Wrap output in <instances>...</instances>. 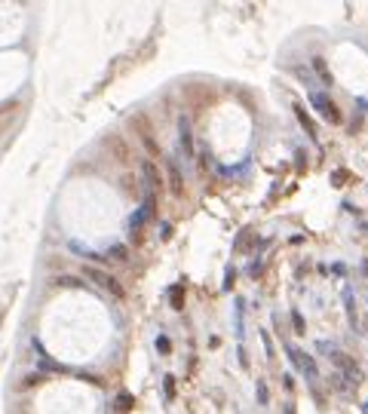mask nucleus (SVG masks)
<instances>
[{"label": "nucleus", "mask_w": 368, "mask_h": 414, "mask_svg": "<svg viewBox=\"0 0 368 414\" xmlns=\"http://www.w3.org/2000/svg\"><path fill=\"white\" fill-rule=\"evenodd\" d=\"M313 107L319 110V114H322L328 123H341V110L335 107V101H331L325 92H316V95H313Z\"/></svg>", "instance_id": "1"}, {"label": "nucleus", "mask_w": 368, "mask_h": 414, "mask_svg": "<svg viewBox=\"0 0 368 414\" xmlns=\"http://www.w3.org/2000/svg\"><path fill=\"white\" fill-rule=\"evenodd\" d=\"M138 135H141V141H144V147H147V154H151V157H157V154H160V147L154 144V135H151V129L144 126V120H141V117H138Z\"/></svg>", "instance_id": "2"}, {"label": "nucleus", "mask_w": 368, "mask_h": 414, "mask_svg": "<svg viewBox=\"0 0 368 414\" xmlns=\"http://www.w3.org/2000/svg\"><path fill=\"white\" fill-rule=\"evenodd\" d=\"M86 273H89V276H92V279H95V282H101V285H104V288H107V291H114V294H117V298H123V288H120V285H117V282H114V279H110V276H104V273H101V270H86Z\"/></svg>", "instance_id": "3"}, {"label": "nucleus", "mask_w": 368, "mask_h": 414, "mask_svg": "<svg viewBox=\"0 0 368 414\" xmlns=\"http://www.w3.org/2000/svg\"><path fill=\"white\" fill-rule=\"evenodd\" d=\"M169 181H172V197H181L184 194V181H181L178 163H169Z\"/></svg>", "instance_id": "4"}, {"label": "nucleus", "mask_w": 368, "mask_h": 414, "mask_svg": "<svg viewBox=\"0 0 368 414\" xmlns=\"http://www.w3.org/2000/svg\"><path fill=\"white\" fill-rule=\"evenodd\" d=\"M294 117H298V120H301V126H304V132H307V135H310V138L316 141V123H313V120H310V117L304 114V107H301V104H294Z\"/></svg>", "instance_id": "5"}, {"label": "nucleus", "mask_w": 368, "mask_h": 414, "mask_svg": "<svg viewBox=\"0 0 368 414\" xmlns=\"http://www.w3.org/2000/svg\"><path fill=\"white\" fill-rule=\"evenodd\" d=\"M178 126H181L178 132H181V144H184V154L191 157V154H194V138H191V123H188V120H181Z\"/></svg>", "instance_id": "6"}, {"label": "nucleus", "mask_w": 368, "mask_h": 414, "mask_svg": "<svg viewBox=\"0 0 368 414\" xmlns=\"http://www.w3.org/2000/svg\"><path fill=\"white\" fill-rule=\"evenodd\" d=\"M313 68L319 71V80H322L325 86H331V74H328V68H325V62H322V58H313Z\"/></svg>", "instance_id": "7"}, {"label": "nucleus", "mask_w": 368, "mask_h": 414, "mask_svg": "<svg viewBox=\"0 0 368 414\" xmlns=\"http://www.w3.org/2000/svg\"><path fill=\"white\" fill-rule=\"evenodd\" d=\"M144 175H147V184H151V191H157V187H160V175L154 172L151 163H144Z\"/></svg>", "instance_id": "8"}, {"label": "nucleus", "mask_w": 368, "mask_h": 414, "mask_svg": "<svg viewBox=\"0 0 368 414\" xmlns=\"http://www.w3.org/2000/svg\"><path fill=\"white\" fill-rule=\"evenodd\" d=\"M347 175H350L347 169H338V172H335V178H331V184H335V187H341V184L347 181Z\"/></svg>", "instance_id": "9"}, {"label": "nucleus", "mask_w": 368, "mask_h": 414, "mask_svg": "<svg viewBox=\"0 0 368 414\" xmlns=\"http://www.w3.org/2000/svg\"><path fill=\"white\" fill-rule=\"evenodd\" d=\"M291 322H294V331H298V334L304 331V316H301L298 310H294V313H291Z\"/></svg>", "instance_id": "10"}, {"label": "nucleus", "mask_w": 368, "mask_h": 414, "mask_svg": "<svg viewBox=\"0 0 368 414\" xmlns=\"http://www.w3.org/2000/svg\"><path fill=\"white\" fill-rule=\"evenodd\" d=\"M267 399H270V396H267V387H264V381H261V384H258V402L267 405Z\"/></svg>", "instance_id": "11"}, {"label": "nucleus", "mask_w": 368, "mask_h": 414, "mask_svg": "<svg viewBox=\"0 0 368 414\" xmlns=\"http://www.w3.org/2000/svg\"><path fill=\"white\" fill-rule=\"evenodd\" d=\"M157 347H160V353H169V337H157Z\"/></svg>", "instance_id": "12"}, {"label": "nucleus", "mask_w": 368, "mask_h": 414, "mask_svg": "<svg viewBox=\"0 0 368 414\" xmlns=\"http://www.w3.org/2000/svg\"><path fill=\"white\" fill-rule=\"evenodd\" d=\"M294 163H298V172H304V150H298V154H294Z\"/></svg>", "instance_id": "13"}, {"label": "nucleus", "mask_w": 368, "mask_h": 414, "mask_svg": "<svg viewBox=\"0 0 368 414\" xmlns=\"http://www.w3.org/2000/svg\"><path fill=\"white\" fill-rule=\"evenodd\" d=\"M362 273H365V276H368V258H365V261H362Z\"/></svg>", "instance_id": "14"}, {"label": "nucleus", "mask_w": 368, "mask_h": 414, "mask_svg": "<svg viewBox=\"0 0 368 414\" xmlns=\"http://www.w3.org/2000/svg\"><path fill=\"white\" fill-rule=\"evenodd\" d=\"M285 414H294V408H291V405H288V408H285Z\"/></svg>", "instance_id": "15"}]
</instances>
